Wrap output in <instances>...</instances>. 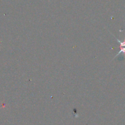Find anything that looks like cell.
<instances>
[{
  "mask_svg": "<svg viewBox=\"0 0 125 125\" xmlns=\"http://www.w3.org/2000/svg\"><path fill=\"white\" fill-rule=\"evenodd\" d=\"M120 50L119 52L118 53V54H117V55H116L115 57V58H116L117 56H118V55H120V54H123V55L125 56V46L120 47Z\"/></svg>",
  "mask_w": 125,
  "mask_h": 125,
  "instance_id": "obj_1",
  "label": "cell"
}]
</instances>
